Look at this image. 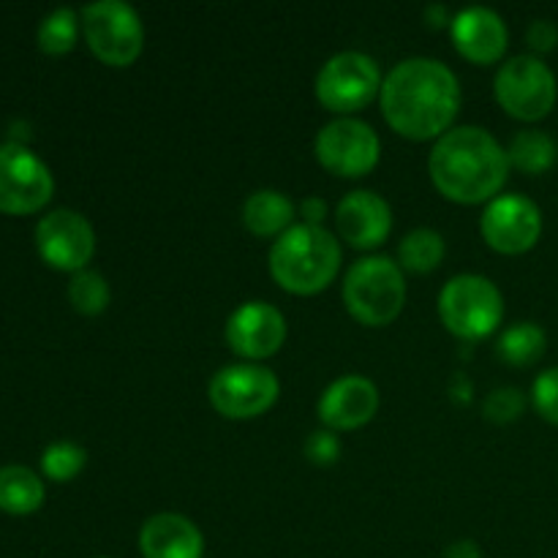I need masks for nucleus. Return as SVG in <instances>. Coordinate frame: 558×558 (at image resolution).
Here are the masks:
<instances>
[{
    "label": "nucleus",
    "instance_id": "nucleus-1",
    "mask_svg": "<svg viewBox=\"0 0 558 558\" xmlns=\"http://www.w3.org/2000/svg\"><path fill=\"white\" fill-rule=\"evenodd\" d=\"M387 123L412 140H439L461 107L456 71L436 58H407L392 65L379 90Z\"/></svg>",
    "mask_w": 558,
    "mask_h": 558
},
{
    "label": "nucleus",
    "instance_id": "nucleus-2",
    "mask_svg": "<svg viewBox=\"0 0 558 558\" xmlns=\"http://www.w3.org/2000/svg\"><path fill=\"white\" fill-rule=\"evenodd\" d=\"M428 169L434 185L447 199L472 205L499 196L510 174V158L483 125H456L436 140Z\"/></svg>",
    "mask_w": 558,
    "mask_h": 558
},
{
    "label": "nucleus",
    "instance_id": "nucleus-3",
    "mask_svg": "<svg viewBox=\"0 0 558 558\" xmlns=\"http://www.w3.org/2000/svg\"><path fill=\"white\" fill-rule=\"evenodd\" d=\"M341 270V243L316 223H294L270 248V272L287 292L314 294Z\"/></svg>",
    "mask_w": 558,
    "mask_h": 558
},
{
    "label": "nucleus",
    "instance_id": "nucleus-4",
    "mask_svg": "<svg viewBox=\"0 0 558 558\" xmlns=\"http://www.w3.org/2000/svg\"><path fill=\"white\" fill-rule=\"evenodd\" d=\"M343 303L363 325L379 327L396 319L407 303V278L396 259L381 254L352 262L343 278Z\"/></svg>",
    "mask_w": 558,
    "mask_h": 558
},
{
    "label": "nucleus",
    "instance_id": "nucleus-5",
    "mask_svg": "<svg viewBox=\"0 0 558 558\" xmlns=\"http://www.w3.org/2000/svg\"><path fill=\"white\" fill-rule=\"evenodd\" d=\"M439 316L447 330L474 341L490 336L501 325L505 298L490 278L480 272H461L441 287Z\"/></svg>",
    "mask_w": 558,
    "mask_h": 558
},
{
    "label": "nucleus",
    "instance_id": "nucleus-6",
    "mask_svg": "<svg viewBox=\"0 0 558 558\" xmlns=\"http://www.w3.org/2000/svg\"><path fill=\"white\" fill-rule=\"evenodd\" d=\"M82 31L87 47L109 65H129L145 47V25L140 11L125 0H96L82 9Z\"/></svg>",
    "mask_w": 558,
    "mask_h": 558
},
{
    "label": "nucleus",
    "instance_id": "nucleus-7",
    "mask_svg": "<svg viewBox=\"0 0 558 558\" xmlns=\"http://www.w3.org/2000/svg\"><path fill=\"white\" fill-rule=\"evenodd\" d=\"M501 107L518 120H539L556 107L558 82L539 54H512L494 80Z\"/></svg>",
    "mask_w": 558,
    "mask_h": 558
},
{
    "label": "nucleus",
    "instance_id": "nucleus-8",
    "mask_svg": "<svg viewBox=\"0 0 558 558\" xmlns=\"http://www.w3.org/2000/svg\"><path fill=\"white\" fill-rule=\"evenodd\" d=\"M278 392H281L278 376L259 363L223 365L207 385L210 403L229 420L259 417L278 401Z\"/></svg>",
    "mask_w": 558,
    "mask_h": 558
},
{
    "label": "nucleus",
    "instance_id": "nucleus-9",
    "mask_svg": "<svg viewBox=\"0 0 558 558\" xmlns=\"http://www.w3.org/2000/svg\"><path fill=\"white\" fill-rule=\"evenodd\" d=\"M381 71L371 54L343 49L316 74V96L332 112H354L381 90Z\"/></svg>",
    "mask_w": 558,
    "mask_h": 558
},
{
    "label": "nucleus",
    "instance_id": "nucleus-10",
    "mask_svg": "<svg viewBox=\"0 0 558 558\" xmlns=\"http://www.w3.org/2000/svg\"><path fill=\"white\" fill-rule=\"evenodd\" d=\"M316 158L330 172L343 178H360L371 172L381 156L379 134L371 123L360 118H336L325 123L316 134Z\"/></svg>",
    "mask_w": 558,
    "mask_h": 558
},
{
    "label": "nucleus",
    "instance_id": "nucleus-11",
    "mask_svg": "<svg viewBox=\"0 0 558 558\" xmlns=\"http://www.w3.org/2000/svg\"><path fill=\"white\" fill-rule=\"evenodd\" d=\"M54 178L47 163L22 142L0 145V210L33 213L49 202Z\"/></svg>",
    "mask_w": 558,
    "mask_h": 558
},
{
    "label": "nucleus",
    "instance_id": "nucleus-12",
    "mask_svg": "<svg viewBox=\"0 0 558 558\" xmlns=\"http://www.w3.org/2000/svg\"><path fill=\"white\" fill-rule=\"evenodd\" d=\"M483 238L501 254H523L543 234V210L526 194H499L485 205L480 218Z\"/></svg>",
    "mask_w": 558,
    "mask_h": 558
},
{
    "label": "nucleus",
    "instance_id": "nucleus-13",
    "mask_svg": "<svg viewBox=\"0 0 558 558\" xmlns=\"http://www.w3.org/2000/svg\"><path fill=\"white\" fill-rule=\"evenodd\" d=\"M36 245L52 267L80 272L96 251V232L82 213L58 207L36 223Z\"/></svg>",
    "mask_w": 558,
    "mask_h": 558
},
{
    "label": "nucleus",
    "instance_id": "nucleus-14",
    "mask_svg": "<svg viewBox=\"0 0 558 558\" xmlns=\"http://www.w3.org/2000/svg\"><path fill=\"white\" fill-rule=\"evenodd\" d=\"M287 338V316L267 300H248L227 319V341L248 360L270 357Z\"/></svg>",
    "mask_w": 558,
    "mask_h": 558
},
{
    "label": "nucleus",
    "instance_id": "nucleus-15",
    "mask_svg": "<svg viewBox=\"0 0 558 558\" xmlns=\"http://www.w3.org/2000/svg\"><path fill=\"white\" fill-rule=\"evenodd\" d=\"M379 409V390L368 376L347 374L325 387L319 398V420L330 430H354L371 423Z\"/></svg>",
    "mask_w": 558,
    "mask_h": 558
},
{
    "label": "nucleus",
    "instance_id": "nucleus-16",
    "mask_svg": "<svg viewBox=\"0 0 558 558\" xmlns=\"http://www.w3.org/2000/svg\"><path fill=\"white\" fill-rule=\"evenodd\" d=\"M336 223L341 238L354 248H374L390 234L392 210L376 191H349L336 207Z\"/></svg>",
    "mask_w": 558,
    "mask_h": 558
},
{
    "label": "nucleus",
    "instance_id": "nucleus-17",
    "mask_svg": "<svg viewBox=\"0 0 558 558\" xmlns=\"http://www.w3.org/2000/svg\"><path fill=\"white\" fill-rule=\"evenodd\" d=\"M450 33L456 47L477 63H494L505 54L510 31L499 11L490 5H466L450 20Z\"/></svg>",
    "mask_w": 558,
    "mask_h": 558
},
{
    "label": "nucleus",
    "instance_id": "nucleus-18",
    "mask_svg": "<svg viewBox=\"0 0 558 558\" xmlns=\"http://www.w3.org/2000/svg\"><path fill=\"white\" fill-rule=\"evenodd\" d=\"M140 550L145 558H202L205 537L191 518L180 512H156L142 523Z\"/></svg>",
    "mask_w": 558,
    "mask_h": 558
},
{
    "label": "nucleus",
    "instance_id": "nucleus-19",
    "mask_svg": "<svg viewBox=\"0 0 558 558\" xmlns=\"http://www.w3.org/2000/svg\"><path fill=\"white\" fill-rule=\"evenodd\" d=\"M294 213H298L294 202L276 189L251 191L248 199L243 202L245 227L259 238H278L289 227H294Z\"/></svg>",
    "mask_w": 558,
    "mask_h": 558
},
{
    "label": "nucleus",
    "instance_id": "nucleus-20",
    "mask_svg": "<svg viewBox=\"0 0 558 558\" xmlns=\"http://www.w3.org/2000/svg\"><path fill=\"white\" fill-rule=\"evenodd\" d=\"M44 483L33 469L9 463L0 466V510L27 515L44 505Z\"/></svg>",
    "mask_w": 558,
    "mask_h": 558
},
{
    "label": "nucleus",
    "instance_id": "nucleus-21",
    "mask_svg": "<svg viewBox=\"0 0 558 558\" xmlns=\"http://www.w3.org/2000/svg\"><path fill=\"white\" fill-rule=\"evenodd\" d=\"M507 158H510V167L521 169V172L543 174L556 163L558 145L548 131L523 129L512 136L510 147H507Z\"/></svg>",
    "mask_w": 558,
    "mask_h": 558
},
{
    "label": "nucleus",
    "instance_id": "nucleus-22",
    "mask_svg": "<svg viewBox=\"0 0 558 558\" xmlns=\"http://www.w3.org/2000/svg\"><path fill=\"white\" fill-rule=\"evenodd\" d=\"M548 349V332L537 322H515L499 336L496 352L510 365H534Z\"/></svg>",
    "mask_w": 558,
    "mask_h": 558
},
{
    "label": "nucleus",
    "instance_id": "nucleus-23",
    "mask_svg": "<svg viewBox=\"0 0 558 558\" xmlns=\"http://www.w3.org/2000/svg\"><path fill=\"white\" fill-rule=\"evenodd\" d=\"M445 238L430 227H417L398 243V265L412 272H430L445 259Z\"/></svg>",
    "mask_w": 558,
    "mask_h": 558
},
{
    "label": "nucleus",
    "instance_id": "nucleus-24",
    "mask_svg": "<svg viewBox=\"0 0 558 558\" xmlns=\"http://www.w3.org/2000/svg\"><path fill=\"white\" fill-rule=\"evenodd\" d=\"M80 36V16L69 5L52 9L38 25V47L49 54L69 52Z\"/></svg>",
    "mask_w": 558,
    "mask_h": 558
},
{
    "label": "nucleus",
    "instance_id": "nucleus-25",
    "mask_svg": "<svg viewBox=\"0 0 558 558\" xmlns=\"http://www.w3.org/2000/svg\"><path fill=\"white\" fill-rule=\"evenodd\" d=\"M109 298H112V292H109V283L101 272L87 270L85 267V270L71 276L69 300L80 314H87V316L101 314V311H107Z\"/></svg>",
    "mask_w": 558,
    "mask_h": 558
},
{
    "label": "nucleus",
    "instance_id": "nucleus-26",
    "mask_svg": "<svg viewBox=\"0 0 558 558\" xmlns=\"http://www.w3.org/2000/svg\"><path fill=\"white\" fill-rule=\"evenodd\" d=\"M85 463H87L85 447H80L76 441H69V439L52 441V445H47V450H44L41 456L44 474H47L49 480H58V483H65V480L76 477V474L85 469Z\"/></svg>",
    "mask_w": 558,
    "mask_h": 558
},
{
    "label": "nucleus",
    "instance_id": "nucleus-27",
    "mask_svg": "<svg viewBox=\"0 0 558 558\" xmlns=\"http://www.w3.org/2000/svg\"><path fill=\"white\" fill-rule=\"evenodd\" d=\"M523 409H526V398L518 387H496L483 401V414L490 423H512L521 417Z\"/></svg>",
    "mask_w": 558,
    "mask_h": 558
},
{
    "label": "nucleus",
    "instance_id": "nucleus-28",
    "mask_svg": "<svg viewBox=\"0 0 558 558\" xmlns=\"http://www.w3.org/2000/svg\"><path fill=\"white\" fill-rule=\"evenodd\" d=\"M532 401L534 409H537L548 423L558 425V365L556 368L543 371V374L534 379Z\"/></svg>",
    "mask_w": 558,
    "mask_h": 558
},
{
    "label": "nucleus",
    "instance_id": "nucleus-29",
    "mask_svg": "<svg viewBox=\"0 0 558 558\" xmlns=\"http://www.w3.org/2000/svg\"><path fill=\"white\" fill-rule=\"evenodd\" d=\"M305 456H308L311 463H319V466H330V463L338 461L341 456V439L336 436V430L319 428L305 439L303 445Z\"/></svg>",
    "mask_w": 558,
    "mask_h": 558
},
{
    "label": "nucleus",
    "instance_id": "nucleus-30",
    "mask_svg": "<svg viewBox=\"0 0 558 558\" xmlns=\"http://www.w3.org/2000/svg\"><path fill=\"white\" fill-rule=\"evenodd\" d=\"M526 41L534 52H550L558 44V27L550 20H532L526 27Z\"/></svg>",
    "mask_w": 558,
    "mask_h": 558
},
{
    "label": "nucleus",
    "instance_id": "nucleus-31",
    "mask_svg": "<svg viewBox=\"0 0 558 558\" xmlns=\"http://www.w3.org/2000/svg\"><path fill=\"white\" fill-rule=\"evenodd\" d=\"M445 558H483V550L474 539H456V543L447 545Z\"/></svg>",
    "mask_w": 558,
    "mask_h": 558
},
{
    "label": "nucleus",
    "instance_id": "nucleus-32",
    "mask_svg": "<svg viewBox=\"0 0 558 558\" xmlns=\"http://www.w3.org/2000/svg\"><path fill=\"white\" fill-rule=\"evenodd\" d=\"M327 216V202L319 199V196H308V199L303 202V218L305 223H316V227H322V218Z\"/></svg>",
    "mask_w": 558,
    "mask_h": 558
},
{
    "label": "nucleus",
    "instance_id": "nucleus-33",
    "mask_svg": "<svg viewBox=\"0 0 558 558\" xmlns=\"http://www.w3.org/2000/svg\"><path fill=\"white\" fill-rule=\"evenodd\" d=\"M98 558H104V556H98Z\"/></svg>",
    "mask_w": 558,
    "mask_h": 558
}]
</instances>
